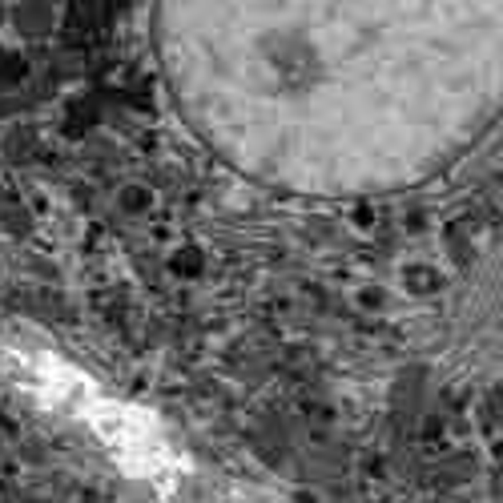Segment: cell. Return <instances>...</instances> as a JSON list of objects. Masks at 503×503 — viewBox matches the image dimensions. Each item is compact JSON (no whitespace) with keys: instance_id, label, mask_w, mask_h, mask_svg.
<instances>
[{"instance_id":"1","label":"cell","mask_w":503,"mask_h":503,"mask_svg":"<svg viewBox=\"0 0 503 503\" xmlns=\"http://www.w3.org/2000/svg\"><path fill=\"white\" fill-rule=\"evenodd\" d=\"M158 53L189 129L250 181L391 194L496 121L503 0H161Z\"/></svg>"}]
</instances>
